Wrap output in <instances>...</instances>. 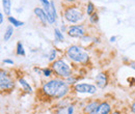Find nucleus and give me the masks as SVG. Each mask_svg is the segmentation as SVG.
I'll list each match as a JSON object with an SVG mask.
<instances>
[{
    "mask_svg": "<svg viewBox=\"0 0 135 114\" xmlns=\"http://www.w3.org/2000/svg\"><path fill=\"white\" fill-rule=\"evenodd\" d=\"M43 90L49 96H52L55 99H60L68 93L69 88H68V85L63 81L55 79V80H51L48 83H46L43 87Z\"/></svg>",
    "mask_w": 135,
    "mask_h": 114,
    "instance_id": "1",
    "label": "nucleus"
},
{
    "mask_svg": "<svg viewBox=\"0 0 135 114\" xmlns=\"http://www.w3.org/2000/svg\"><path fill=\"white\" fill-rule=\"evenodd\" d=\"M66 55L70 59L76 61V62H84L88 59V55L79 47L77 46H72L68 49Z\"/></svg>",
    "mask_w": 135,
    "mask_h": 114,
    "instance_id": "2",
    "label": "nucleus"
},
{
    "mask_svg": "<svg viewBox=\"0 0 135 114\" xmlns=\"http://www.w3.org/2000/svg\"><path fill=\"white\" fill-rule=\"evenodd\" d=\"M52 68L55 71V73L60 77L69 78L71 76V69L63 60H56L52 64Z\"/></svg>",
    "mask_w": 135,
    "mask_h": 114,
    "instance_id": "3",
    "label": "nucleus"
},
{
    "mask_svg": "<svg viewBox=\"0 0 135 114\" xmlns=\"http://www.w3.org/2000/svg\"><path fill=\"white\" fill-rule=\"evenodd\" d=\"M64 18L70 23H77L82 18V13L76 7H69L64 12Z\"/></svg>",
    "mask_w": 135,
    "mask_h": 114,
    "instance_id": "4",
    "label": "nucleus"
},
{
    "mask_svg": "<svg viewBox=\"0 0 135 114\" xmlns=\"http://www.w3.org/2000/svg\"><path fill=\"white\" fill-rule=\"evenodd\" d=\"M75 90L77 92H80V93H95L97 91V88L96 86L92 85V84H85V83H82V84H78L75 86Z\"/></svg>",
    "mask_w": 135,
    "mask_h": 114,
    "instance_id": "5",
    "label": "nucleus"
},
{
    "mask_svg": "<svg viewBox=\"0 0 135 114\" xmlns=\"http://www.w3.org/2000/svg\"><path fill=\"white\" fill-rule=\"evenodd\" d=\"M84 29L82 26H71L68 29V34L72 37H82L84 35Z\"/></svg>",
    "mask_w": 135,
    "mask_h": 114,
    "instance_id": "6",
    "label": "nucleus"
},
{
    "mask_svg": "<svg viewBox=\"0 0 135 114\" xmlns=\"http://www.w3.org/2000/svg\"><path fill=\"white\" fill-rule=\"evenodd\" d=\"M0 86H1V89H10L14 86V83L12 81V79L4 73H1V79H0Z\"/></svg>",
    "mask_w": 135,
    "mask_h": 114,
    "instance_id": "7",
    "label": "nucleus"
},
{
    "mask_svg": "<svg viewBox=\"0 0 135 114\" xmlns=\"http://www.w3.org/2000/svg\"><path fill=\"white\" fill-rule=\"evenodd\" d=\"M110 110H111V107L108 103H102V104H99L98 108L91 114H109Z\"/></svg>",
    "mask_w": 135,
    "mask_h": 114,
    "instance_id": "8",
    "label": "nucleus"
},
{
    "mask_svg": "<svg viewBox=\"0 0 135 114\" xmlns=\"http://www.w3.org/2000/svg\"><path fill=\"white\" fill-rule=\"evenodd\" d=\"M46 15H47L49 23H54L55 22V20H56V11H55V5H54L53 1L50 2V7L46 12Z\"/></svg>",
    "mask_w": 135,
    "mask_h": 114,
    "instance_id": "9",
    "label": "nucleus"
},
{
    "mask_svg": "<svg viewBox=\"0 0 135 114\" xmlns=\"http://www.w3.org/2000/svg\"><path fill=\"white\" fill-rule=\"evenodd\" d=\"M96 82H97V85H98L100 88H104V87L107 85V76H106V74L100 73V74L96 77Z\"/></svg>",
    "mask_w": 135,
    "mask_h": 114,
    "instance_id": "10",
    "label": "nucleus"
},
{
    "mask_svg": "<svg viewBox=\"0 0 135 114\" xmlns=\"http://www.w3.org/2000/svg\"><path fill=\"white\" fill-rule=\"evenodd\" d=\"M34 14L38 16V18H39L44 24L47 23L48 18H47V15H46V12H45V11H43V10L40 9V7H36V9H34Z\"/></svg>",
    "mask_w": 135,
    "mask_h": 114,
    "instance_id": "11",
    "label": "nucleus"
},
{
    "mask_svg": "<svg viewBox=\"0 0 135 114\" xmlns=\"http://www.w3.org/2000/svg\"><path fill=\"white\" fill-rule=\"evenodd\" d=\"M98 106H99V104H98L97 102H93V103L88 104V105L84 108V113H86V114H91V113H93V112L98 108Z\"/></svg>",
    "mask_w": 135,
    "mask_h": 114,
    "instance_id": "12",
    "label": "nucleus"
},
{
    "mask_svg": "<svg viewBox=\"0 0 135 114\" xmlns=\"http://www.w3.org/2000/svg\"><path fill=\"white\" fill-rule=\"evenodd\" d=\"M3 2V10L6 15L11 14V0H2Z\"/></svg>",
    "mask_w": 135,
    "mask_h": 114,
    "instance_id": "13",
    "label": "nucleus"
},
{
    "mask_svg": "<svg viewBox=\"0 0 135 114\" xmlns=\"http://www.w3.org/2000/svg\"><path fill=\"white\" fill-rule=\"evenodd\" d=\"M19 82H20V84L22 85V87L24 88V90H26L27 92H31L32 91V89H31V87H30V85L24 80V79H20L19 80Z\"/></svg>",
    "mask_w": 135,
    "mask_h": 114,
    "instance_id": "14",
    "label": "nucleus"
},
{
    "mask_svg": "<svg viewBox=\"0 0 135 114\" xmlns=\"http://www.w3.org/2000/svg\"><path fill=\"white\" fill-rule=\"evenodd\" d=\"M13 31H14V28H13L12 26H9V27L6 28V31H5V33H4V40H5V42L11 38V36H12V34H13Z\"/></svg>",
    "mask_w": 135,
    "mask_h": 114,
    "instance_id": "15",
    "label": "nucleus"
},
{
    "mask_svg": "<svg viewBox=\"0 0 135 114\" xmlns=\"http://www.w3.org/2000/svg\"><path fill=\"white\" fill-rule=\"evenodd\" d=\"M9 21L15 26V27H19V26H22L24 23L23 22H20V21H18V20H16L15 18H13V17H9Z\"/></svg>",
    "mask_w": 135,
    "mask_h": 114,
    "instance_id": "16",
    "label": "nucleus"
},
{
    "mask_svg": "<svg viewBox=\"0 0 135 114\" xmlns=\"http://www.w3.org/2000/svg\"><path fill=\"white\" fill-rule=\"evenodd\" d=\"M17 54L22 55V56L25 55V52H24V49H23V46L21 43H18V45H17Z\"/></svg>",
    "mask_w": 135,
    "mask_h": 114,
    "instance_id": "17",
    "label": "nucleus"
},
{
    "mask_svg": "<svg viewBox=\"0 0 135 114\" xmlns=\"http://www.w3.org/2000/svg\"><path fill=\"white\" fill-rule=\"evenodd\" d=\"M40 1H41V3L43 4L44 11H45V12H47V11L49 10V7H50V2L48 1V0H40Z\"/></svg>",
    "mask_w": 135,
    "mask_h": 114,
    "instance_id": "18",
    "label": "nucleus"
},
{
    "mask_svg": "<svg viewBox=\"0 0 135 114\" xmlns=\"http://www.w3.org/2000/svg\"><path fill=\"white\" fill-rule=\"evenodd\" d=\"M55 36H56V38L59 40V42H63V35L61 34V32L58 30V29H55Z\"/></svg>",
    "mask_w": 135,
    "mask_h": 114,
    "instance_id": "19",
    "label": "nucleus"
},
{
    "mask_svg": "<svg viewBox=\"0 0 135 114\" xmlns=\"http://www.w3.org/2000/svg\"><path fill=\"white\" fill-rule=\"evenodd\" d=\"M87 15L89 16V15H93V12H94V4L93 3H88V5H87Z\"/></svg>",
    "mask_w": 135,
    "mask_h": 114,
    "instance_id": "20",
    "label": "nucleus"
},
{
    "mask_svg": "<svg viewBox=\"0 0 135 114\" xmlns=\"http://www.w3.org/2000/svg\"><path fill=\"white\" fill-rule=\"evenodd\" d=\"M55 57H56V51L55 50H52L51 53H50V56H49V60L50 61H53L55 59Z\"/></svg>",
    "mask_w": 135,
    "mask_h": 114,
    "instance_id": "21",
    "label": "nucleus"
},
{
    "mask_svg": "<svg viewBox=\"0 0 135 114\" xmlns=\"http://www.w3.org/2000/svg\"><path fill=\"white\" fill-rule=\"evenodd\" d=\"M91 22L92 23H97L98 22V15L97 14H93L91 16Z\"/></svg>",
    "mask_w": 135,
    "mask_h": 114,
    "instance_id": "22",
    "label": "nucleus"
},
{
    "mask_svg": "<svg viewBox=\"0 0 135 114\" xmlns=\"http://www.w3.org/2000/svg\"><path fill=\"white\" fill-rule=\"evenodd\" d=\"M44 75H45L46 77H49V76L51 75V71H50L49 69H47V70H44Z\"/></svg>",
    "mask_w": 135,
    "mask_h": 114,
    "instance_id": "23",
    "label": "nucleus"
},
{
    "mask_svg": "<svg viewBox=\"0 0 135 114\" xmlns=\"http://www.w3.org/2000/svg\"><path fill=\"white\" fill-rule=\"evenodd\" d=\"M73 111H74L73 107H69V110H68V113H69V114H72V113H73Z\"/></svg>",
    "mask_w": 135,
    "mask_h": 114,
    "instance_id": "24",
    "label": "nucleus"
},
{
    "mask_svg": "<svg viewBox=\"0 0 135 114\" xmlns=\"http://www.w3.org/2000/svg\"><path fill=\"white\" fill-rule=\"evenodd\" d=\"M131 109H132V111H133V113L135 114V102L132 104V106H131Z\"/></svg>",
    "mask_w": 135,
    "mask_h": 114,
    "instance_id": "25",
    "label": "nucleus"
},
{
    "mask_svg": "<svg viewBox=\"0 0 135 114\" xmlns=\"http://www.w3.org/2000/svg\"><path fill=\"white\" fill-rule=\"evenodd\" d=\"M4 62H5V63H10V64H13V63H14V61H12V60H9V59L4 60Z\"/></svg>",
    "mask_w": 135,
    "mask_h": 114,
    "instance_id": "26",
    "label": "nucleus"
},
{
    "mask_svg": "<svg viewBox=\"0 0 135 114\" xmlns=\"http://www.w3.org/2000/svg\"><path fill=\"white\" fill-rule=\"evenodd\" d=\"M3 22V16L2 14H0V23H2Z\"/></svg>",
    "mask_w": 135,
    "mask_h": 114,
    "instance_id": "27",
    "label": "nucleus"
},
{
    "mask_svg": "<svg viewBox=\"0 0 135 114\" xmlns=\"http://www.w3.org/2000/svg\"><path fill=\"white\" fill-rule=\"evenodd\" d=\"M131 67H132L134 70H135V63H132V66H131Z\"/></svg>",
    "mask_w": 135,
    "mask_h": 114,
    "instance_id": "28",
    "label": "nucleus"
},
{
    "mask_svg": "<svg viewBox=\"0 0 135 114\" xmlns=\"http://www.w3.org/2000/svg\"><path fill=\"white\" fill-rule=\"evenodd\" d=\"M112 114H119V113H118V112H113Z\"/></svg>",
    "mask_w": 135,
    "mask_h": 114,
    "instance_id": "29",
    "label": "nucleus"
},
{
    "mask_svg": "<svg viewBox=\"0 0 135 114\" xmlns=\"http://www.w3.org/2000/svg\"><path fill=\"white\" fill-rule=\"evenodd\" d=\"M66 1H74V0H66Z\"/></svg>",
    "mask_w": 135,
    "mask_h": 114,
    "instance_id": "30",
    "label": "nucleus"
}]
</instances>
